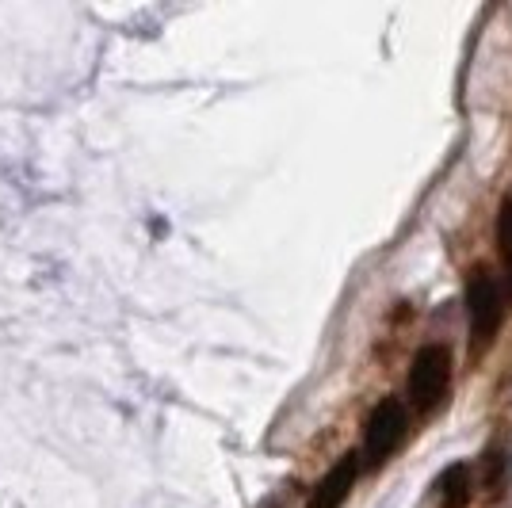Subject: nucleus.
Segmentation results:
<instances>
[{"mask_svg":"<svg viewBox=\"0 0 512 508\" xmlns=\"http://www.w3.org/2000/svg\"><path fill=\"white\" fill-rule=\"evenodd\" d=\"M470 505V470L455 463L440 478V508H467Z\"/></svg>","mask_w":512,"mask_h":508,"instance_id":"obj_5","label":"nucleus"},{"mask_svg":"<svg viewBox=\"0 0 512 508\" xmlns=\"http://www.w3.org/2000/svg\"><path fill=\"white\" fill-rule=\"evenodd\" d=\"M448 382H451V352L444 344H428L413 356V367H409V405L417 413H428L436 405L444 402L448 394Z\"/></svg>","mask_w":512,"mask_h":508,"instance_id":"obj_1","label":"nucleus"},{"mask_svg":"<svg viewBox=\"0 0 512 508\" xmlns=\"http://www.w3.org/2000/svg\"><path fill=\"white\" fill-rule=\"evenodd\" d=\"M467 321L474 348H486L501 329V295L486 268H474L467 276Z\"/></svg>","mask_w":512,"mask_h":508,"instance_id":"obj_3","label":"nucleus"},{"mask_svg":"<svg viewBox=\"0 0 512 508\" xmlns=\"http://www.w3.org/2000/svg\"><path fill=\"white\" fill-rule=\"evenodd\" d=\"M497 245H501V253L509 260V291H512V199L501 203V211H497Z\"/></svg>","mask_w":512,"mask_h":508,"instance_id":"obj_6","label":"nucleus"},{"mask_svg":"<svg viewBox=\"0 0 512 508\" xmlns=\"http://www.w3.org/2000/svg\"><path fill=\"white\" fill-rule=\"evenodd\" d=\"M409 432V417L406 405L398 398H386L371 409L367 417V436H363V455H367V466H383L398 447L406 440Z\"/></svg>","mask_w":512,"mask_h":508,"instance_id":"obj_2","label":"nucleus"},{"mask_svg":"<svg viewBox=\"0 0 512 508\" xmlns=\"http://www.w3.org/2000/svg\"><path fill=\"white\" fill-rule=\"evenodd\" d=\"M356 459H360V455H344L341 463L333 466L318 482V489H314V497H310L306 508H341L344 501H348L352 486H356V474H360V463H356Z\"/></svg>","mask_w":512,"mask_h":508,"instance_id":"obj_4","label":"nucleus"}]
</instances>
